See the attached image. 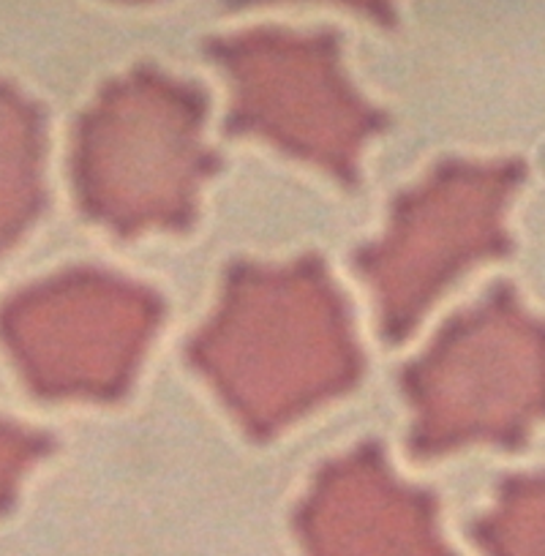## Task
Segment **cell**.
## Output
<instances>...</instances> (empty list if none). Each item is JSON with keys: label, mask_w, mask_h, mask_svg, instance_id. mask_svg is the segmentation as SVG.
<instances>
[{"label": "cell", "mask_w": 545, "mask_h": 556, "mask_svg": "<svg viewBox=\"0 0 545 556\" xmlns=\"http://www.w3.org/2000/svg\"><path fill=\"white\" fill-rule=\"evenodd\" d=\"M235 74L243 77V121L259 123L265 131L279 134L281 142L295 146L297 151H333L339 139L322 126H333L346 134V121H355V104L346 90L333 79L330 58L325 45H303V41H259L243 47V55H235ZM339 151V148H335Z\"/></svg>", "instance_id": "obj_3"}, {"label": "cell", "mask_w": 545, "mask_h": 556, "mask_svg": "<svg viewBox=\"0 0 545 556\" xmlns=\"http://www.w3.org/2000/svg\"><path fill=\"white\" fill-rule=\"evenodd\" d=\"M197 106L173 85L137 79L115 90L83 128L79 189L106 222L173 218L194 178Z\"/></svg>", "instance_id": "obj_2"}, {"label": "cell", "mask_w": 545, "mask_h": 556, "mask_svg": "<svg viewBox=\"0 0 545 556\" xmlns=\"http://www.w3.org/2000/svg\"><path fill=\"white\" fill-rule=\"evenodd\" d=\"M352 341L317 278L245 276L229 314L202 341V361L243 412L270 426L346 382Z\"/></svg>", "instance_id": "obj_1"}]
</instances>
